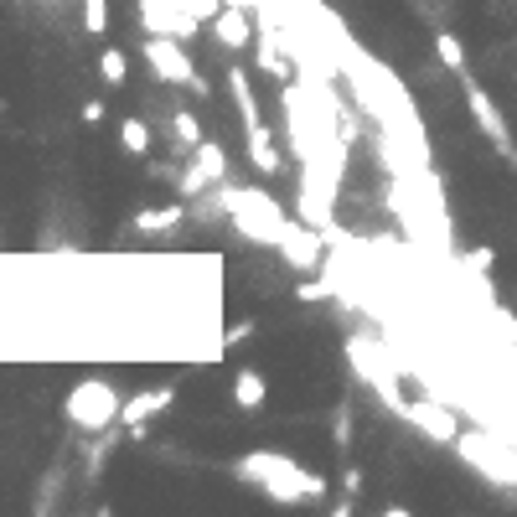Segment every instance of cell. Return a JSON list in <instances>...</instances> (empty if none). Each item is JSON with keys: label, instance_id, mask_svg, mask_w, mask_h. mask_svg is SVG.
<instances>
[{"label": "cell", "instance_id": "18", "mask_svg": "<svg viewBox=\"0 0 517 517\" xmlns=\"http://www.w3.org/2000/svg\"><path fill=\"white\" fill-rule=\"evenodd\" d=\"M78 11L88 37H109V0H78Z\"/></svg>", "mask_w": 517, "mask_h": 517}, {"label": "cell", "instance_id": "12", "mask_svg": "<svg viewBox=\"0 0 517 517\" xmlns=\"http://www.w3.org/2000/svg\"><path fill=\"white\" fill-rule=\"evenodd\" d=\"M264 399H269L264 373H259V368H233V409L259 414V409H264Z\"/></svg>", "mask_w": 517, "mask_h": 517}, {"label": "cell", "instance_id": "11", "mask_svg": "<svg viewBox=\"0 0 517 517\" xmlns=\"http://www.w3.org/2000/svg\"><path fill=\"white\" fill-rule=\"evenodd\" d=\"M228 94H233V109H238V125H264V109H259V94L249 83V68L243 63H228Z\"/></svg>", "mask_w": 517, "mask_h": 517}, {"label": "cell", "instance_id": "2", "mask_svg": "<svg viewBox=\"0 0 517 517\" xmlns=\"http://www.w3.org/2000/svg\"><path fill=\"white\" fill-rule=\"evenodd\" d=\"M119 409H125V399H119V388L109 378H83L68 388L63 399V419L73 424L78 435H104L119 424Z\"/></svg>", "mask_w": 517, "mask_h": 517}, {"label": "cell", "instance_id": "13", "mask_svg": "<svg viewBox=\"0 0 517 517\" xmlns=\"http://www.w3.org/2000/svg\"><path fill=\"white\" fill-rule=\"evenodd\" d=\"M99 83L109 88V94H119V88L130 83V52L125 47H104L99 52Z\"/></svg>", "mask_w": 517, "mask_h": 517}, {"label": "cell", "instance_id": "4", "mask_svg": "<svg viewBox=\"0 0 517 517\" xmlns=\"http://www.w3.org/2000/svg\"><path fill=\"white\" fill-rule=\"evenodd\" d=\"M228 150H223V140H202L197 150H192V161H187V171L176 176V197H187V202H197L202 192H212V187H223L228 181Z\"/></svg>", "mask_w": 517, "mask_h": 517}, {"label": "cell", "instance_id": "19", "mask_svg": "<svg viewBox=\"0 0 517 517\" xmlns=\"http://www.w3.org/2000/svg\"><path fill=\"white\" fill-rule=\"evenodd\" d=\"M492 259H497V249H486V243H476V249L461 259L466 269H492Z\"/></svg>", "mask_w": 517, "mask_h": 517}, {"label": "cell", "instance_id": "15", "mask_svg": "<svg viewBox=\"0 0 517 517\" xmlns=\"http://www.w3.org/2000/svg\"><path fill=\"white\" fill-rule=\"evenodd\" d=\"M171 140L181 145V150H197L202 140H207V130H202V119L187 109V104H176L171 109Z\"/></svg>", "mask_w": 517, "mask_h": 517}, {"label": "cell", "instance_id": "9", "mask_svg": "<svg viewBox=\"0 0 517 517\" xmlns=\"http://www.w3.org/2000/svg\"><path fill=\"white\" fill-rule=\"evenodd\" d=\"M243 150H249V166H254L264 181H275V176L285 171V156H280L275 135H269V125H249V130H243Z\"/></svg>", "mask_w": 517, "mask_h": 517}, {"label": "cell", "instance_id": "17", "mask_svg": "<svg viewBox=\"0 0 517 517\" xmlns=\"http://www.w3.org/2000/svg\"><path fill=\"white\" fill-rule=\"evenodd\" d=\"M331 440H337L342 455H352V445H357V414H352V404H337V414H331Z\"/></svg>", "mask_w": 517, "mask_h": 517}, {"label": "cell", "instance_id": "10", "mask_svg": "<svg viewBox=\"0 0 517 517\" xmlns=\"http://www.w3.org/2000/svg\"><path fill=\"white\" fill-rule=\"evenodd\" d=\"M187 218H192V202L176 197V202H161V207H140L135 218H130V228L135 233H176Z\"/></svg>", "mask_w": 517, "mask_h": 517}, {"label": "cell", "instance_id": "6", "mask_svg": "<svg viewBox=\"0 0 517 517\" xmlns=\"http://www.w3.org/2000/svg\"><path fill=\"white\" fill-rule=\"evenodd\" d=\"M207 37L218 42L223 52H243V47H254V6H243V0H228V6L207 21Z\"/></svg>", "mask_w": 517, "mask_h": 517}, {"label": "cell", "instance_id": "5", "mask_svg": "<svg viewBox=\"0 0 517 517\" xmlns=\"http://www.w3.org/2000/svg\"><path fill=\"white\" fill-rule=\"evenodd\" d=\"M461 94H466V109H471V119H476V130L492 140L507 161H517V145H512V130H507V114L492 104V94H486V88H481L471 73H461Z\"/></svg>", "mask_w": 517, "mask_h": 517}, {"label": "cell", "instance_id": "16", "mask_svg": "<svg viewBox=\"0 0 517 517\" xmlns=\"http://www.w3.org/2000/svg\"><path fill=\"white\" fill-rule=\"evenodd\" d=\"M435 63H440L445 73H466V42L455 37V32H440V37H435Z\"/></svg>", "mask_w": 517, "mask_h": 517}, {"label": "cell", "instance_id": "21", "mask_svg": "<svg viewBox=\"0 0 517 517\" xmlns=\"http://www.w3.org/2000/svg\"><path fill=\"white\" fill-rule=\"evenodd\" d=\"M254 331H259L254 321H233V326H228V337H223V347H238L243 337H254Z\"/></svg>", "mask_w": 517, "mask_h": 517}, {"label": "cell", "instance_id": "1", "mask_svg": "<svg viewBox=\"0 0 517 517\" xmlns=\"http://www.w3.org/2000/svg\"><path fill=\"white\" fill-rule=\"evenodd\" d=\"M233 476L259 486L269 502H316V497H326V476L306 471L295 455H280V450H249L243 461H233Z\"/></svg>", "mask_w": 517, "mask_h": 517}, {"label": "cell", "instance_id": "20", "mask_svg": "<svg viewBox=\"0 0 517 517\" xmlns=\"http://www.w3.org/2000/svg\"><path fill=\"white\" fill-rule=\"evenodd\" d=\"M326 295H331V290H326V285H316V280H306V285L295 290V300H300V306H316V300H326Z\"/></svg>", "mask_w": 517, "mask_h": 517}, {"label": "cell", "instance_id": "8", "mask_svg": "<svg viewBox=\"0 0 517 517\" xmlns=\"http://www.w3.org/2000/svg\"><path fill=\"white\" fill-rule=\"evenodd\" d=\"M171 404H176V388H171V383L140 388V393H130V399H125V409H119V424H125V430H135V424H150V419L171 414Z\"/></svg>", "mask_w": 517, "mask_h": 517}, {"label": "cell", "instance_id": "23", "mask_svg": "<svg viewBox=\"0 0 517 517\" xmlns=\"http://www.w3.org/2000/svg\"><path fill=\"white\" fill-rule=\"evenodd\" d=\"M0 109H6V104H0Z\"/></svg>", "mask_w": 517, "mask_h": 517}, {"label": "cell", "instance_id": "3", "mask_svg": "<svg viewBox=\"0 0 517 517\" xmlns=\"http://www.w3.org/2000/svg\"><path fill=\"white\" fill-rule=\"evenodd\" d=\"M145 63L150 73H156V83L166 88H192V99H212V83L197 73V63L187 57V47H181V37L171 32H145Z\"/></svg>", "mask_w": 517, "mask_h": 517}, {"label": "cell", "instance_id": "14", "mask_svg": "<svg viewBox=\"0 0 517 517\" xmlns=\"http://www.w3.org/2000/svg\"><path fill=\"white\" fill-rule=\"evenodd\" d=\"M119 150L125 156H135V161H150V125L140 114H125L119 119Z\"/></svg>", "mask_w": 517, "mask_h": 517}, {"label": "cell", "instance_id": "22", "mask_svg": "<svg viewBox=\"0 0 517 517\" xmlns=\"http://www.w3.org/2000/svg\"><path fill=\"white\" fill-rule=\"evenodd\" d=\"M83 125H88V130L104 125V104H99V99H88V104H83Z\"/></svg>", "mask_w": 517, "mask_h": 517}, {"label": "cell", "instance_id": "7", "mask_svg": "<svg viewBox=\"0 0 517 517\" xmlns=\"http://www.w3.org/2000/svg\"><path fill=\"white\" fill-rule=\"evenodd\" d=\"M404 419L414 424L424 440H435V445H455V440H461V419H455L445 404H435V399H414V404H404Z\"/></svg>", "mask_w": 517, "mask_h": 517}]
</instances>
